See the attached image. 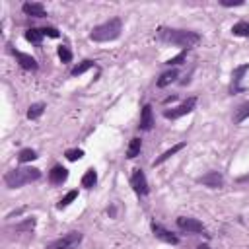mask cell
<instances>
[{
	"instance_id": "obj_1",
	"label": "cell",
	"mask_w": 249,
	"mask_h": 249,
	"mask_svg": "<svg viewBox=\"0 0 249 249\" xmlns=\"http://www.w3.org/2000/svg\"><path fill=\"white\" fill-rule=\"evenodd\" d=\"M158 39L163 41V43H169V45L183 47V51H187L189 47H195L200 41V35L195 33V31H187V29H167V27H161L158 31Z\"/></svg>"
},
{
	"instance_id": "obj_4",
	"label": "cell",
	"mask_w": 249,
	"mask_h": 249,
	"mask_svg": "<svg viewBox=\"0 0 249 249\" xmlns=\"http://www.w3.org/2000/svg\"><path fill=\"white\" fill-rule=\"evenodd\" d=\"M82 243V233L80 231H70L47 245V249H76Z\"/></svg>"
},
{
	"instance_id": "obj_32",
	"label": "cell",
	"mask_w": 249,
	"mask_h": 249,
	"mask_svg": "<svg viewBox=\"0 0 249 249\" xmlns=\"http://www.w3.org/2000/svg\"><path fill=\"white\" fill-rule=\"evenodd\" d=\"M196 249H210V247H208V245H198Z\"/></svg>"
},
{
	"instance_id": "obj_22",
	"label": "cell",
	"mask_w": 249,
	"mask_h": 249,
	"mask_svg": "<svg viewBox=\"0 0 249 249\" xmlns=\"http://www.w3.org/2000/svg\"><path fill=\"white\" fill-rule=\"evenodd\" d=\"M231 33L237 37H249V21H237L231 27Z\"/></svg>"
},
{
	"instance_id": "obj_25",
	"label": "cell",
	"mask_w": 249,
	"mask_h": 249,
	"mask_svg": "<svg viewBox=\"0 0 249 249\" xmlns=\"http://www.w3.org/2000/svg\"><path fill=\"white\" fill-rule=\"evenodd\" d=\"M76 196H78V191H70V193H66V195L60 198V202L56 204V208H66V206H68Z\"/></svg>"
},
{
	"instance_id": "obj_12",
	"label": "cell",
	"mask_w": 249,
	"mask_h": 249,
	"mask_svg": "<svg viewBox=\"0 0 249 249\" xmlns=\"http://www.w3.org/2000/svg\"><path fill=\"white\" fill-rule=\"evenodd\" d=\"M14 54L18 58V62L21 64V68H25V70H37L39 68L37 60L31 54H25V53H19V51H14Z\"/></svg>"
},
{
	"instance_id": "obj_14",
	"label": "cell",
	"mask_w": 249,
	"mask_h": 249,
	"mask_svg": "<svg viewBox=\"0 0 249 249\" xmlns=\"http://www.w3.org/2000/svg\"><path fill=\"white\" fill-rule=\"evenodd\" d=\"M154 124V117H152V107L150 105H144L142 107V113H140V128L142 130H150Z\"/></svg>"
},
{
	"instance_id": "obj_8",
	"label": "cell",
	"mask_w": 249,
	"mask_h": 249,
	"mask_svg": "<svg viewBox=\"0 0 249 249\" xmlns=\"http://www.w3.org/2000/svg\"><path fill=\"white\" fill-rule=\"evenodd\" d=\"M198 181H200L202 185L210 187V189H218V187L224 185V177H222V173H218V171H208V173L202 175Z\"/></svg>"
},
{
	"instance_id": "obj_6",
	"label": "cell",
	"mask_w": 249,
	"mask_h": 249,
	"mask_svg": "<svg viewBox=\"0 0 249 249\" xmlns=\"http://www.w3.org/2000/svg\"><path fill=\"white\" fill-rule=\"evenodd\" d=\"M177 226H179V230L189 231V233H200V231H204L202 222H198L196 218H189V216L177 218Z\"/></svg>"
},
{
	"instance_id": "obj_20",
	"label": "cell",
	"mask_w": 249,
	"mask_h": 249,
	"mask_svg": "<svg viewBox=\"0 0 249 249\" xmlns=\"http://www.w3.org/2000/svg\"><path fill=\"white\" fill-rule=\"evenodd\" d=\"M43 31L41 29H35V27H31V29H27L25 31V39L29 41V43H35V45H39L41 41H43Z\"/></svg>"
},
{
	"instance_id": "obj_13",
	"label": "cell",
	"mask_w": 249,
	"mask_h": 249,
	"mask_svg": "<svg viewBox=\"0 0 249 249\" xmlns=\"http://www.w3.org/2000/svg\"><path fill=\"white\" fill-rule=\"evenodd\" d=\"M247 70H249V64H241V66L233 68V72H231V91H239V89H241L239 82L243 80V74H245Z\"/></svg>"
},
{
	"instance_id": "obj_28",
	"label": "cell",
	"mask_w": 249,
	"mask_h": 249,
	"mask_svg": "<svg viewBox=\"0 0 249 249\" xmlns=\"http://www.w3.org/2000/svg\"><path fill=\"white\" fill-rule=\"evenodd\" d=\"M66 160H70V161H76V160H80L82 156H84V152L82 150H78V148H74V150H66Z\"/></svg>"
},
{
	"instance_id": "obj_15",
	"label": "cell",
	"mask_w": 249,
	"mask_h": 249,
	"mask_svg": "<svg viewBox=\"0 0 249 249\" xmlns=\"http://www.w3.org/2000/svg\"><path fill=\"white\" fill-rule=\"evenodd\" d=\"M175 78H179V72H177L175 68L163 72V74L158 78V88H165V86H169L171 82H175Z\"/></svg>"
},
{
	"instance_id": "obj_31",
	"label": "cell",
	"mask_w": 249,
	"mask_h": 249,
	"mask_svg": "<svg viewBox=\"0 0 249 249\" xmlns=\"http://www.w3.org/2000/svg\"><path fill=\"white\" fill-rule=\"evenodd\" d=\"M243 0H222V6H241Z\"/></svg>"
},
{
	"instance_id": "obj_19",
	"label": "cell",
	"mask_w": 249,
	"mask_h": 249,
	"mask_svg": "<svg viewBox=\"0 0 249 249\" xmlns=\"http://www.w3.org/2000/svg\"><path fill=\"white\" fill-rule=\"evenodd\" d=\"M245 119H249V101H247V103H241V105L235 109L233 123H243Z\"/></svg>"
},
{
	"instance_id": "obj_16",
	"label": "cell",
	"mask_w": 249,
	"mask_h": 249,
	"mask_svg": "<svg viewBox=\"0 0 249 249\" xmlns=\"http://www.w3.org/2000/svg\"><path fill=\"white\" fill-rule=\"evenodd\" d=\"M183 148H185V142H179V144H175V146H171V148H169V150H165V152H163V154H161L160 158H156V161H154V165H160V163H163L165 160H169L171 156H175V154H177L179 150H183Z\"/></svg>"
},
{
	"instance_id": "obj_27",
	"label": "cell",
	"mask_w": 249,
	"mask_h": 249,
	"mask_svg": "<svg viewBox=\"0 0 249 249\" xmlns=\"http://www.w3.org/2000/svg\"><path fill=\"white\" fill-rule=\"evenodd\" d=\"M35 228V218H27L25 222L16 226V231H25V230H33Z\"/></svg>"
},
{
	"instance_id": "obj_26",
	"label": "cell",
	"mask_w": 249,
	"mask_h": 249,
	"mask_svg": "<svg viewBox=\"0 0 249 249\" xmlns=\"http://www.w3.org/2000/svg\"><path fill=\"white\" fill-rule=\"evenodd\" d=\"M58 58H60L62 62H70V60H72V53H70V49H68L66 45H60V47H58Z\"/></svg>"
},
{
	"instance_id": "obj_10",
	"label": "cell",
	"mask_w": 249,
	"mask_h": 249,
	"mask_svg": "<svg viewBox=\"0 0 249 249\" xmlns=\"http://www.w3.org/2000/svg\"><path fill=\"white\" fill-rule=\"evenodd\" d=\"M21 10H23V14L33 16V18H45V16H47L45 6L39 4V2H25V4L21 6Z\"/></svg>"
},
{
	"instance_id": "obj_17",
	"label": "cell",
	"mask_w": 249,
	"mask_h": 249,
	"mask_svg": "<svg viewBox=\"0 0 249 249\" xmlns=\"http://www.w3.org/2000/svg\"><path fill=\"white\" fill-rule=\"evenodd\" d=\"M95 183H97V173H95V169L89 167V169L84 173V177H82V187L91 189V187H95Z\"/></svg>"
},
{
	"instance_id": "obj_3",
	"label": "cell",
	"mask_w": 249,
	"mask_h": 249,
	"mask_svg": "<svg viewBox=\"0 0 249 249\" xmlns=\"http://www.w3.org/2000/svg\"><path fill=\"white\" fill-rule=\"evenodd\" d=\"M121 29H123V23L119 18H113L97 27H93V31L89 33V39L91 41H97V43H105V41H113L121 35Z\"/></svg>"
},
{
	"instance_id": "obj_23",
	"label": "cell",
	"mask_w": 249,
	"mask_h": 249,
	"mask_svg": "<svg viewBox=\"0 0 249 249\" xmlns=\"http://www.w3.org/2000/svg\"><path fill=\"white\" fill-rule=\"evenodd\" d=\"M18 160H19L21 163L33 161V160H37V152H35V150H31V148H23V150H19V154H18Z\"/></svg>"
},
{
	"instance_id": "obj_11",
	"label": "cell",
	"mask_w": 249,
	"mask_h": 249,
	"mask_svg": "<svg viewBox=\"0 0 249 249\" xmlns=\"http://www.w3.org/2000/svg\"><path fill=\"white\" fill-rule=\"evenodd\" d=\"M66 177H68V169L62 167V165H54V167L49 171V181H51L53 185H60V183H64Z\"/></svg>"
},
{
	"instance_id": "obj_9",
	"label": "cell",
	"mask_w": 249,
	"mask_h": 249,
	"mask_svg": "<svg viewBox=\"0 0 249 249\" xmlns=\"http://www.w3.org/2000/svg\"><path fill=\"white\" fill-rule=\"evenodd\" d=\"M152 231H154V235H156L158 239H161V241H165V243H171V245H177V243H179V237H177V235H173L171 231H167L165 228H161V226H158V224H152Z\"/></svg>"
},
{
	"instance_id": "obj_2",
	"label": "cell",
	"mask_w": 249,
	"mask_h": 249,
	"mask_svg": "<svg viewBox=\"0 0 249 249\" xmlns=\"http://www.w3.org/2000/svg\"><path fill=\"white\" fill-rule=\"evenodd\" d=\"M41 177V171L37 167H18V169H12L6 173L4 181L10 189H18V187H23L27 183H33Z\"/></svg>"
},
{
	"instance_id": "obj_29",
	"label": "cell",
	"mask_w": 249,
	"mask_h": 249,
	"mask_svg": "<svg viewBox=\"0 0 249 249\" xmlns=\"http://www.w3.org/2000/svg\"><path fill=\"white\" fill-rule=\"evenodd\" d=\"M185 56H187V51H181L177 56H173V58L165 60V64H169V66H171V64H173V66H175V64H181V62L185 60Z\"/></svg>"
},
{
	"instance_id": "obj_5",
	"label": "cell",
	"mask_w": 249,
	"mask_h": 249,
	"mask_svg": "<svg viewBox=\"0 0 249 249\" xmlns=\"http://www.w3.org/2000/svg\"><path fill=\"white\" fill-rule=\"evenodd\" d=\"M195 105H196V97H189V99L183 101L181 105H177V107H173V109H169V111H163V117H165V119H179V117L191 113V111L195 109Z\"/></svg>"
},
{
	"instance_id": "obj_24",
	"label": "cell",
	"mask_w": 249,
	"mask_h": 249,
	"mask_svg": "<svg viewBox=\"0 0 249 249\" xmlns=\"http://www.w3.org/2000/svg\"><path fill=\"white\" fill-rule=\"evenodd\" d=\"M45 111V103H33L27 109V119H39Z\"/></svg>"
},
{
	"instance_id": "obj_18",
	"label": "cell",
	"mask_w": 249,
	"mask_h": 249,
	"mask_svg": "<svg viewBox=\"0 0 249 249\" xmlns=\"http://www.w3.org/2000/svg\"><path fill=\"white\" fill-rule=\"evenodd\" d=\"M140 148H142V140L140 138H132L130 144H128V150H126V158L128 160H134L140 154Z\"/></svg>"
},
{
	"instance_id": "obj_30",
	"label": "cell",
	"mask_w": 249,
	"mask_h": 249,
	"mask_svg": "<svg viewBox=\"0 0 249 249\" xmlns=\"http://www.w3.org/2000/svg\"><path fill=\"white\" fill-rule=\"evenodd\" d=\"M41 31H43V35H49V37H53V39L58 37V31H56L54 27H43Z\"/></svg>"
},
{
	"instance_id": "obj_7",
	"label": "cell",
	"mask_w": 249,
	"mask_h": 249,
	"mask_svg": "<svg viewBox=\"0 0 249 249\" xmlns=\"http://www.w3.org/2000/svg\"><path fill=\"white\" fill-rule=\"evenodd\" d=\"M130 187L134 189L136 195H148V181L142 169H134L132 177H130Z\"/></svg>"
},
{
	"instance_id": "obj_21",
	"label": "cell",
	"mask_w": 249,
	"mask_h": 249,
	"mask_svg": "<svg viewBox=\"0 0 249 249\" xmlns=\"http://www.w3.org/2000/svg\"><path fill=\"white\" fill-rule=\"evenodd\" d=\"M89 68H93V62H91V60H82L80 64H76V66L70 70V76H82V74L88 72Z\"/></svg>"
}]
</instances>
